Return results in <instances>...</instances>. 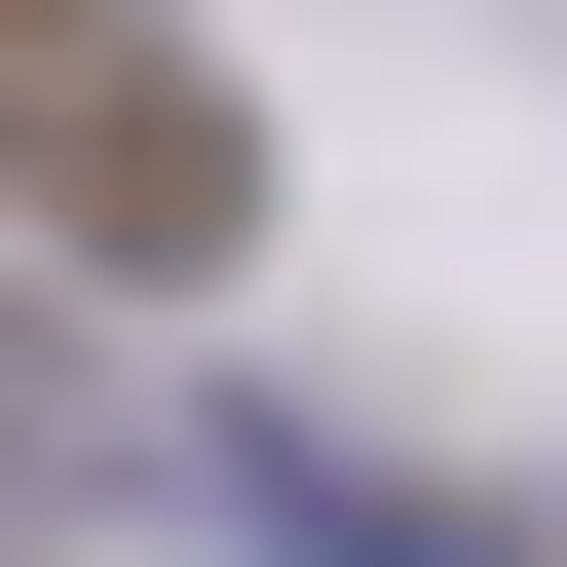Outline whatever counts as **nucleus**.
<instances>
[{
  "label": "nucleus",
  "mask_w": 567,
  "mask_h": 567,
  "mask_svg": "<svg viewBox=\"0 0 567 567\" xmlns=\"http://www.w3.org/2000/svg\"><path fill=\"white\" fill-rule=\"evenodd\" d=\"M0 114H39V189H76L114 265H227V227H265V152H227L189 76H114V39H39V76H0Z\"/></svg>",
  "instance_id": "1"
},
{
  "label": "nucleus",
  "mask_w": 567,
  "mask_h": 567,
  "mask_svg": "<svg viewBox=\"0 0 567 567\" xmlns=\"http://www.w3.org/2000/svg\"><path fill=\"white\" fill-rule=\"evenodd\" d=\"M39 39H76V0H0V76H39Z\"/></svg>",
  "instance_id": "2"
}]
</instances>
